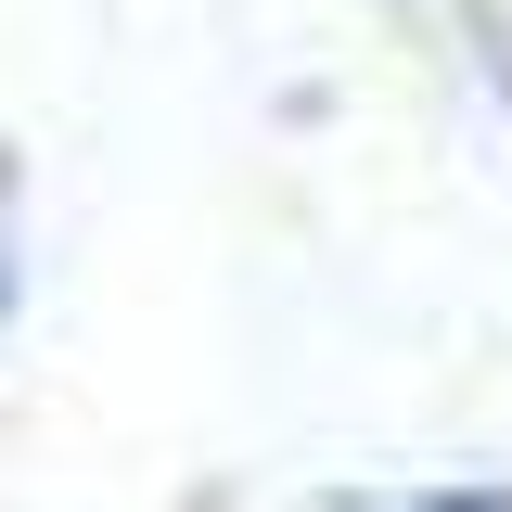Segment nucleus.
Wrapping results in <instances>:
<instances>
[{
  "mask_svg": "<svg viewBox=\"0 0 512 512\" xmlns=\"http://www.w3.org/2000/svg\"><path fill=\"white\" fill-rule=\"evenodd\" d=\"M384 512H512V500H474V487H436V500H384Z\"/></svg>",
  "mask_w": 512,
  "mask_h": 512,
  "instance_id": "f257e3e1",
  "label": "nucleus"
},
{
  "mask_svg": "<svg viewBox=\"0 0 512 512\" xmlns=\"http://www.w3.org/2000/svg\"><path fill=\"white\" fill-rule=\"evenodd\" d=\"M0 308H13V256H0Z\"/></svg>",
  "mask_w": 512,
  "mask_h": 512,
  "instance_id": "f03ea898",
  "label": "nucleus"
}]
</instances>
